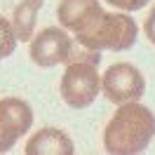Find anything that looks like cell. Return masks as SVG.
Returning a JSON list of instances; mask_svg holds the SVG:
<instances>
[{"label":"cell","instance_id":"obj_1","mask_svg":"<svg viewBox=\"0 0 155 155\" xmlns=\"http://www.w3.org/2000/svg\"><path fill=\"white\" fill-rule=\"evenodd\" d=\"M155 136L153 110L139 101L120 104L104 132V148L115 155H134L148 148Z\"/></svg>","mask_w":155,"mask_h":155},{"label":"cell","instance_id":"obj_2","mask_svg":"<svg viewBox=\"0 0 155 155\" xmlns=\"http://www.w3.org/2000/svg\"><path fill=\"white\" fill-rule=\"evenodd\" d=\"M136 35H139V26L129 14L104 10V14L87 31L75 33V45L92 52H101V49L122 52L136 42Z\"/></svg>","mask_w":155,"mask_h":155},{"label":"cell","instance_id":"obj_3","mask_svg":"<svg viewBox=\"0 0 155 155\" xmlns=\"http://www.w3.org/2000/svg\"><path fill=\"white\" fill-rule=\"evenodd\" d=\"M61 99L71 108H87L94 104L97 94L101 92V75L97 71V61L89 59H73L66 64L59 85Z\"/></svg>","mask_w":155,"mask_h":155},{"label":"cell","instance_id":"obj_4","mask_svg":"<svg viewBox=\"0 0 155 155\" xmlns=\"http://www.w3.org/2000/svg\"><path fill=\"white\" fill-rule=\"evenodd\" d=\"M101 92L117 106L127 101H139L146 92L143 73L129 61H117L101 75Z\"/></svg>","mask_w":155,"mask_h":155},{"label":"cell","instance_id":"obj_5","mask_svg":"<svg viewBox=\"0 0 155 155\" xmlns=\"http://www.w3.org/2000/svg\"><path fill=\"white\" fill-rule=\"evenodd\" d=\"M73 47L75 42L71 40L64 26H47L31 38L28 54L33 64L42 68H52L59 64H68L73 59Z\"/></svg>","mask_w":155,"mask_h":155},{"label":"cell","instance_id":"obj_6","mask_svg":"<svg viewBox=\"0 0 155 155\" xmlns=\"http://www.w3.org/2000/svg\"><path fill=\"white\" fill-rule=\"evenodd\" d=\"M33 125V110L19 97L0 99V153L12 150Z\"/></svg>","mask_w":155,"mask_h":155},{"label":"cell","instance_id":"obj_7","mask_svg":"<svg viewBox=\"0 0 155 155\" xmlns=\"http://www.w3.org/2000/svg\"><path fill=\"white\" fill-rule=\"evenodd\" d=\"M101 14H104V7L99 5V0H61L57 7L59 26L73 33L87 31Z\"/></svg>","mask_w":155,"mask_h":155},{"label":"cell","instance_id":"obj_8","mask_svg":"<svg viewBox=\"0 0 155 155\" xmlns=\"http://www.w3.org/2000/svg\"><path fill=\"white\" fill-rule=\"evenodd\" d=\"M26 155H73L75 146L64 129L42 127L26 141Z\"/></svg>","mask_w":155,"mask_h":155},{"label":"cell","instance_id":"obj_9","mask_svg":"<svg viewBox=\"0 0 155 155\" xmlns=\"http://www.w3.org/2000/svg\"><path fill=\"white\" fill-rule=\"evenodd\" d=\"M42 2L45 0H21L14 7L12 26H14V33H17L19 42H31V38L35 35V19H38Z\"/></svg>","mask_w":155,"mask_h":155},{"label":"cell","instance_id":"obj_10","mask_svg":"<svg viewBox=\"0 0 155 155\" xmlns=\"http://www.w3.org/2000/svg\"><path fill=\"white\" fill-rule=\"evenodd\" d=\"M17 33L12 21H7L5 17H0V57H10L12 52L17 49Z\"/></svg>","mask_w":155,"mask_h":155},{"label":"cell","instance_id":"obj_11","mask_svg":"<svg viewBox=\"0 0 155 155\" xmlns=\"http://www.w3.org/2000/svg\"><path fill=\"white\" fill-rule=\"evenodd\" d=\"M108 5H113V7H117V10L122 12H136L141 10V7H146L150 0H106Z\"/></svg>","mask_w":155,"mask_h":155},{"label":"cell","instance_id":"obj_12","mask_svg":"<svg viewBox=\"0 0 155 155\" xmlns=\"http://www.w3.org/2000/svg\"><path fill=\"white\" fill-rule=\"evenodd\" d=\"M143 31H146V38L155 45V5L150 7V12H148V17L143 21Z\"/></svg>","mask_w":155,"mask_h":155}]
</instances>
